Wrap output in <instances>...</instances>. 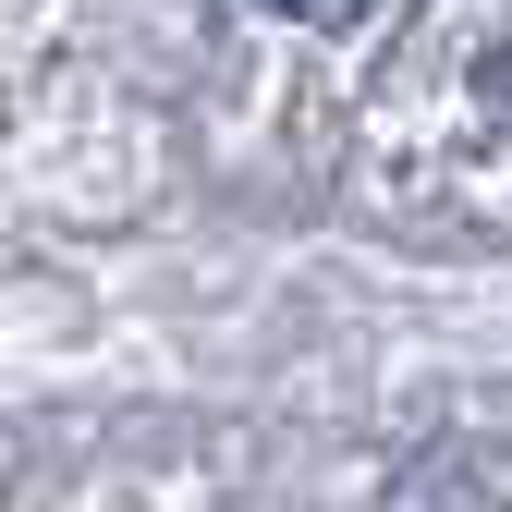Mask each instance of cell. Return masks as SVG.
<instances>
[{
    "label": "cell",
    "mask_w": 512,
    "mask_h": 512,
    "mask_svg": "<svg viewBox=\"0 0 512 512\" xmlns=\"http://www.w3.org/2000/svg\"><path fill=\"white\" fill-rule=\"evenodd\" d=\"M269 13H293V25H354L366 0H269Z\"/></svg>",
    "instance_id": "obj_1"
}]
</instances>
